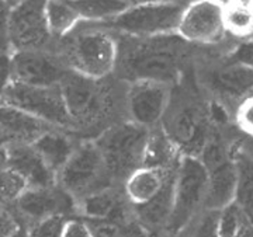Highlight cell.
<instances>
[{"label":"cell","instance_id":"1","mask_svg":"<svg viewBox=\"0 0 253 237\" xmlns=\"http://www.w3.org/2000/svg\"><path fill=\"white\" fill-rule=\"evenodd\" d=\"M117 36L118 58L114 76L124 82L151 80L174 86L186 74L193 46L177 33L132 38Z\"/></svg>","mask_w":253,"mask_h":237},{"label":"cell","instance_id":"2","mask_svg":"<svg viewBox=\"0 0 253 237\" xmlns=\"http://www.w3.org/2000/svg\"><path fill=\"white\" fill-rule=\"evenodd\" d=\"M126 82L117 76L106 79H90L69 72L61 84L63 101L71 119L73 134L91 132L106 128L118 121V112L124 111V94Z\"/></svg>","mask_w":253,"mask_h":237},{"label":"cell","instance_id":"3","mask_svg":"<svg viewBox=\"0 0 253 237\" xmlns=\"http://www.w3.org/2000/svg\"><path fill=\"white\" fill-rule=\"evenodd\" d=\"M51 49L73 73L90 79H106L116 72L118 41L110 30L90 23H81Z\"/></svg>","mask_w":253,"mask_h":237},{"label":"cell","instance_id":"4","mask_svg":"<svg viewBox=\"0 0 253 237\" xmlns=\"http://www.w3.org/2000/svg\"><path fill=\"white\" fill-rule=\"evenodd\" d=\"M161 127L184 156L199 157L212 132L211 109L186 83V74L173 86L172 100Z\"/></svg>","mask_w":253,"mask_h":237},{"label":"cell","instance_id":"5","mask_svg":"<svg viewBox=\"0 0 253 237\" xmlns=\"http://www.w3.org/2000/svg\"><path fill=\"white\" fill-rule=\"evenodd\" d=\"M149 129L131 121H118L94 137V143L117 184L142 166Z\"/></svg>","mask_w":253,"mask_h":237},{"label":"cell","instance_id":"6","mask_svg":"<svg viewBox=\"0 0 253 237\" xmlns=\"http://www.w3.org/2000/svg\"><path fill=\"white\" fill-rule=\"evenodd\" d=\"M199 159L207 170L204 209L222 210L235 202L238 167L234 149L215 127L212 128Z\"/></svg>","mask_w":253,"mask_h":237},{"label":"cell","instance_id":"7","mask_svg":"<svg viewBox=\"0 0 253 237\" xmlns=\"http://www.w3.org/2000/svg\"><path fill=\"white\" fill-rule=\"evenodd\" d=\"M56 184L76 201L111 185H121L111 177L93 139L79 140L69 160L56 174Z\"/></svg>","mask_w":253,"mask_h":237},{"label":"cell","instance_id":"8","mask_svg":"<svg viewBox=\"0 0 253 237\" xmlns=\"http://www.w3.org/2000/svg\"><path fill=\"white\" fill-rule=\"evenodd\" d=\"M184 6L174 1L132 4L118 17L100 26L116 35L132 38L173 34L177 31Z\"/></svg>","mask_w":253,"mask_h":237},{"label":"cell","instance_id":"9","mask_svg":"<svg viewBox=\"0 0 253 237\" xmlns=\"http://www.w3.org/2000/svg\"><path fill=\"white\" fill-rule=\"evenodd\" d=\"M207 170L199 157L184 156L177 169L173 191V212L166 236L176 237L204 209Z\"/></svg>","mask_w":253,"mask_h":237},{"label":"cell","instance_id":"10","mask_svg":"<svg viewBox=\"0 0 253 237\" xmlns=\"http://www.w3.org/2000/svg\"><path fill=\"white\" fill-rule=\"evenodd\" d=\"M0 105L21 109L52 127L71 131L61 86L38 87L11 80L0 96Z\"/></svg>","mask_w":253,"mask_h":237},{"label":"cell","instance_id":"11","mask_svg":"<svg viewBox=\"0 0 253 237\" xmlns=\"http://www.w3.org/2000/svg\"><path fill=\"white\" fill-rule=\"evenodd\" d=\"M7 39L11 54L52 48L55 38L46 21V0H24L11 9Z\"/></svg>","mask_w":253,"mask_h":237},{"label":"cell","instance_id":"12","mask_svg":"<svg viewBox=\"0 0 253 237\" xmlns=\"http://www.w3.org/2000/svg\"><path fill=\"white\" fill-rule=\"evenodd\" d=\"M173 86L166 83L136 80L126 83L124 109L128 121L152 129L162 122L172 100Z\"/></svg>","mask_w":253,"mask_h":237},{"label":"cell","instance_id":"13","mask_svg":"<svg viewBox=\"0 0 253 237\" xmlns=\"http://www.w3.org/2000/svg\"><path fill=\"white\" fill-rule=\"evenodd\" d=\"M10 208L24 226L48 218L69 219L76 216V200L58 184L27 187Z\"/></svg>","mask_w":253,"mask_h":237},{"label":"cell","instance_id":"14","mask_svg":"<svg viewBox=\"0 0 253 237\" xmlns=\"http://www.w3.org/2000/svg\"><path fill=\"white\" fill-rule=\"evenodd\" d=\"M176 33L194 46L219 44L226 34L222 4L217 0H191L184 6Z\"/></svg>","mask_w":253,"mask_h":237},{"label":"cell","instance_id":"15","mask_svg":"<svg viewBox=\"0 0 253 237\" xmlns=\"http://www.w3.org/2000/svg\"><path fill=\"white\" fill-rule=\"evenodd\" d=\"M197 83L217 104H239L253 93V69L226 59L224 64L200 69Z\"/></svg>","mask_w":253,"mask_h":237},{"label":"cell","instance_id":"16","mask_svg":"<svg viewBox=\"0 0 253 237\" xmlns=\"http://www.w3.org/2000/svg\"><path fill=\"white\" fill-rule=\"evenodd\" d=\"M11 69L13 82L38 87L61 86L71 72L54 49L13 52Z\"/></svg>","mask_w":253,"mask_h":237},{"label":"cell","instance_id":"17","mask_svg":"<svg viewBox=\"0 0 253 237\" xmlns=\"http://www.w3.org/2000/svg\"><path fill=\"white\" fill-rule=\"evenodd\" d=\"M76 216L86 222H118L134 216L123 185H111L76 201Z\"/></svg>","mask_w":253,"mask_h":237},{"label":"cell","instance_id":"18","mask_svg":"<svg viewBox=\"0 0 253 237\" xmlns=\"http://www.w3.org/2000/svg\"><path fill=\"white\" fill-rule=\"evenodd\" d=\"M11 169L26 181L27 187H48L56 184V174L46 166L33 145L13 143L6 146Z\"/></svg>","mask_w":253,"mask_h":237},{"label":"cell","instance_id":"19","mask_svg":"<svg viewBox=\"0 0 253 237\" xmlns=\"http://www.w3.org/2000/svg\"><path fill=\"white\" fill-rule=\"evenodd\" d=\"M174 178L165 184L161 192L144 205L134 206V216L154 237L166 236V230L172 218Z\"/></svg>","mask_w":253,"mask_h":237},{"label":"cell","instance_id":"20","mask_svg":"<svg viewBox=\"0 0 253 237\" xmlns=\"http://www.w3.org/2000/svg\"><path fill=\"white\" fill-rule=\"evenodd\" d=\"M51 128L55 127L21 109L0 105V131L9 139L10 145H33L38 137Z\"/></svg>","mask_w":253,"mask_h":237},{"label":"cell","instance_id":"21","mask_svg":"<svg viewBox=\"0 0 253 237\" xmlns=\"http://www.w3.org/2000/svg\"><path fill=\"white\" fill-rule=\"evenodd\" d=\"M79 140L81 139H76V135L72 131L62 128H51L38 137L33 146L37 153L42 157L46 166L55 174H58L72 156Z\"/></svg>","mask_w":253,"mask_h":237},{"label":"cell","instance_id":"22","mask_svg":"<svg viewBox=\"0 0 253 237\" xmlns=\"http://www.w3.org/2000/svg\"><path fill=\"white\" fill-rule=\"evenodd\" d=\"M183 155L170 137L165 134L162 127L149 129V136L145 147L144 160L141 167L155 169L165 173L177 171Z\"/></svg>","mask_w":253,"mask_h":237},{"label":"cell","instance_id":"23","mask_svg":"<svg viewBox=\"0 0 253 237\" xmlns=\"http://www.w3.org/2000/svg\"><path fill=\"white\" fill-rule=\"evenodd\" d=\"M177 171L165 173L155 169L139 167L123 182V190L126 192V200L129 201L132 208L144 205L156 197L165 187V184L174 177Z\"/></svg>","mask_w":253,"mask_h":237},{"label":"cell","instance_id":"24","mask_svg":"<svg viewBox=\"0 0 253 237\" xmlns=\"http://www.w3.org/2000/svg\"><path fill=\"white\" fill-rule=\"evenodd\" d=\"M82 23L104 24L118 17L129 6L126 0H69Z\"/></svg>","mask_w":253,"mask_h":237},{"label":"cell","instance_id":"25","mask_svg":"<svg viewBox=\"0 0 253 237\" xmlns=\"http://www.w3.org/2000/svg\"><path fill=\"white\" fill-rule=\"evenodd\" d=\"M238 167L235 203L253 223V153L234 150Z\"/></svg>","mask_w":253,"mask_h":237},{"label":"cell","instance_id":"26","mask_svg":"<svg viewBox=\"0 0 253 237\" xmlns=\"http://www.w3.org/2000/svg\"><path fill=\"white\" fill-rule=\"evenodd\" d=\"M46 21L55 39H61L82 23L69 0H46Z\"/></svg>","mask_w":253,"mask_h":237},{"label":"cell","instance_id":"27","mask_svg":"<svg viewBox=\"0 0 253 237\" xmlns=\"http://www.w3.org/2000/svg\"><path fill=\"white\" fill-rule=\"evenodd\" d=\"M26 188V181L10 166L7 149L0 147V203L13 206Z\"/></svg>","mask_w":253,"mask_h":237},{"label":"cell","instance_id":"28","mask_svg":"<svg viewBox=\"0 0 253 237\" xmlns=\"http://www.w3.org/2000/svg\"><path fill=\"white\" fill-rule=\"evenodd\" d=\"M218 237H253V223L235 202L219 210Z\"/></svg>","mask_w":253,"mask_h":237},{"label":"cell","instance_id":"29","mask_svg":"<svg viewBox=\"0 0 253 237\" xmlns=\"http://www.w3.org/2000/svg\"><path fill=\"white\" fill-rule=\"evenodd\" d=\"M93 237H154L135 216L118 222H87Z\"/></svg>","mask_w":253,"mask_h":237},{"label":"cell","instance_id":"30","mask_svg":"<svg viewBox=\"0 0 253 237\" xmlns=\"http://www.w3.org/2000/svg\"><path fill=\"white\" fill-rule=\"evenodd\" d=\"M219 210L203 209L176 237H218Z\"/></svg>","mask_w":253,"mask_h":237},{"label":"cell","instance_id":"31","mask_svg":"<svg viewBox=\"0 0 253 237\" xmlns=\"http://www.w3.org/2000/svg\"><path fill=\"white\" fill-rule=\"evenodd\" d=\"M68 218H48L27 226L28 237H62Z\"/></svg>","mask_w":253,"mask_h":237},{"label":"cell","instance_id":"32","mask_svg":"<svg viewBox=\"0 0 253 237\" xmlns=\"http://www.w3.org/2000/svg\"><path fill=\"white\" fill-rule=\"evenodd\" d=\"M235 122L242 134L253 139V93L238 104Z\"/></svg>","mask_w":253,"mask_h":237},{"label":"cell","instance_id":"33","mask_svg":"<svg viewBox=\"0 0 253 237\" xmlns=\"http://www.w3.org/2000/svg\"><path fill=\"white\" fill-rule=\"evenodd\" d=\"M21 226L14 210L0 203V237H11Z\"/></svg>","mask_w":253,"mask_h":237},{"label":"cell","instance_id":"34","mask_svg":"<svg viewBox=\"0 0 253 237\" xmlns=\"http://www.w3.org/2000/svg\"><path fill=\"white\" fill-rule=\"evenodd\" d=\"M228 61L235 62V64L244 65L253 69V38H249L244 42L238 44V45L229 52Z\"/></svg>","mask_w":253,"mask_h":237},{"label":"cell","instance_id":"35","mask_svg":"<svg viewBox=\"0 0 253 237\" xmlns=\"http://www.w3.org/2000/svg\"><path fill=\"white\" fill-rule=\"evenodd\" d=\"M62 237H93V233L86 220L75 216L66 220Z\"/></svg>","mask_w":253,"mask_h":237},{"label":"cell","instance_id":"36","mask_svg":"<svg viewBox=\"0 0 253 237\" xmlns=\"http://www.w3.org/2000/svg\"><path fill=\"white\" fill-rule=\"evenodd\" d=\"M13 80L11 69V52L0 51V96Z\"/></svg>","mask_w":253,"mask_h":237},{"label":"cell","instance_id":"37","mask_svg":"<svg viewBox=\"0 0 253 237\" xmlns=\"http://www.w3.org/2000/svg\"><path fill=\"white\" fill-rule=\"evenodd\" d=\"M10 11H11V7L6 3V0H0V33L7 34Z\"/></svg>","mask_w":253,"mask_h":237},{"label":"cell","instance_id":"38","mask_svg":"<svg viewBox=\"0 0 253 237\" xmlns=\"http://www.w3.org/2000/svg\"><path fill=\"white\" fill-rule=\"evenodd\" d=\"M129 4H142V3H161V1H174V3H184L187 4L191 0H126Z\"/></svg>","mask_w":253,"mask_h":237},{"label":"cell","instance_id":"39","mask_svg":"<svg viewBox=\"0 0 253 237\" xmlns=\"http://www.w3.org/2000/svg\"><path fill=\"white\" fill-rule=\"evenodd\" d=\"M0 51L11 52L10 51L9 39H7V34H4V33H0Z\"/></svg>","mask_w":253,"mask_h":237},{"label":"cell","instance_id":"40","mask_svg":"<svg viewBox=\"0 0 253 237\" xmlns=\"http://www.w3.org/2000/svg\"><path fill=\"white\" fill-rule=\"evenodd\" d=\"M11 237H28L27 226H24V225H23V226L18 229L17 232H16V233H14Z\"/></svg>","mask_w":253,"mask_h":237},{"label":"cell","instance_id":"41","mask_svg":"<svg viewBox=\"0 0 253 237\" xmlns=\"http://www.w3.org/2000/svg\"><path fill=\"white\" fill-rule=\"evenodd\" d=\"M10 142L9 139L6 137V135L0 131V147H6V146H9Z\"/></svg>","mask_w":253,"mask_h":237},{"label":"cell","instance_id":"42","mask_svg":"<svg viewBox=\"0 0 253 237\" xmlns=\"http://www.w3.org/2000/svg\"><path fill=\"white\" fill-rule=\"evenodd\" d=\"M21 1H24V0H6V3L9 4L11 9H13V7H16V6H17V4H20Z\"/></svg>","mask_w":253,"mask_h":237},{"label":"cell","instance_id":"43","mask_svg":"<svg viewBox=\"0 0 253 237\" xmlns=\"http://www.w3.org/2000/svg\"><path fill=\"white\" fill-rule=\"evenodd\" d=\"M159 237H170V236H159Z\"/></svg>","mask_w":253,"mask_h":237}]
</instances>
